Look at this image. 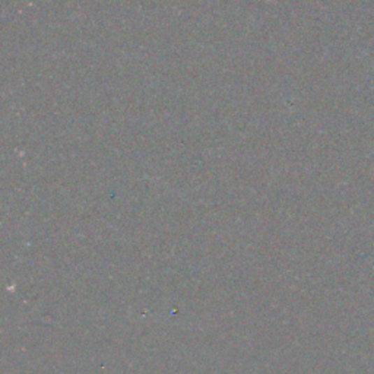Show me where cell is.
Here are the masks:
<instances>
[]
</instances>
